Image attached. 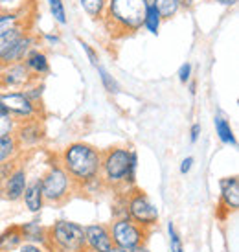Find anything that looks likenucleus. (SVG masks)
Returning a JSON list of instances; mask_svg holds the SVG:
<instances>
[{"mask_svg":"<svg viewBox=\"0 0 239 252\" xmlns=\"http://www.w3.org/2000/svg\"><path fill=\"white\" fill-rule=\"evenodd\" d=\"M79 44H81V48H83V52L87 54V57H89V61H90V64L96 68L99 64V56H98V52L92 48L89 42H85V41H79Z\"/></svg>","mask_w":239,"mask_h":252,"instance_id":"obj_33","label":"nucleus"},{"mask_svg":"<svg viewBox=\"0 0 239 252\" xmlns=\"http://www.w3.org/2000/svg\"><path fill=\"white\" fill-rule=\"evenodd\" d=\"M195 89H197L195 81H190V92H191V94H195Z\"/></svg>","mask_w":239,"mask_h":252,"instance_id":"obj_42","label":"nucleus"},{"mask_svg":"<svg viewBox=\"0 0 239 252\" xmlns=\"http://www.w3.org/2000/svg\"><path fill=\"white\" fill-rule=\"evenodd\" d=\"M33 77L24 63H13L0 66V92L22 91Z\"/></svg>","mask_w":239,"mask_h":252,"instance_id":"obj_10","label":"nucleus"},{"mask_svg":"<svg viewBox=\"0 0 239 252\" xmlns=\"http://www.w3.org/2000/svg\"><path fill=\"white\" fill-rule=\"evenodd\" d=\"M15 140L19 142L21 149H33L42 146L46 138V129L42 120H28V122H19L17 131H15Z\"/></svg>","mask_w":239,"mask_h":252,"instance_id":"obj_9","label":"nucleus"},{"mask_svg":"<svg viewBox=\"0 0 239 252\" xmlns=\"http://www.w3.org/2000/svg\"><path fill=\"white\" fill-rule=\"evenodd\" d=\"M21 146L15 140V136H2L0 138V164L6 162H17L21 155Z\"/></svg>","mask_w":239,"mask_h":252,"instance_id":"obj_20","label":"nucleus"},{"mask_svg":"<svg viewBox=\"0 0 239 252\" xmlns=\"http://www.w3.org/2000/svg\"><path fill=\"white\" fill-rule=\"evenodd\" d=\"M59 164L79 189L89 181L99 177L101 149L89 142H72L61 151Z\"/></svg>","mask_w":239,"mask_h":252,"instance_id":"obj_2","label":"nucleus"},{"mask_svg":"<svg viewBox=\"0 0 239 252\" xmlns=\"http://www.w3.org/2000/svg\"><path fill=\"white\" fill-rule=\"evenodd\" d=\"M125 212L127 217L138 226L151 232L158 224V208L148 197L146 191L138 188H131L125 191Z\"/></svg>","mask_w":239,"mask_h":252,"instance_id":"obj_6","label":"nucleus"},{"mask_svg":"<svg viewBox=\"0 0 239 252\" xmlns=\"http://www.w3.org/2000/svg\"><path fill=\"white\" fill-rule=\"evenodd\" d=\"M33 9H35L33 0H0V11H6V13L31 15Z\"/></svg>","mask_w":239,"mask_h":252,"instance_id":"obj_23","label":"nucleus"},{"mask_svg":"<svg viewBox=\"0 0 239 252\" xmlns=\"http://www.w3.org/2000/svg\"><path fill=\"white\" fill-rule=\"evenodd\" d=\"M213 126H215V134H217V138L223 142V144L232 146V147L238 146L236 134H234V129L228 120L223 118V116H215V118H213Z\"/></svg>","mask_w":239,"mask_h":252,"instance_id":"obj_21","label":"nucleus"},{"mask_svg":"<svg viewBox=\"0 0 239 252\" xmlns=\"http://www.w3.org/2000/svg\"><path fill=\"white\" fill-rule=\"evenodd\" d=\"M46 247L52 252H85L83 226L68 219H59L46 226Z\"/></svg>","mask_w":239,"mask_h":252,"instance_id":"obj_4","label":"nucleus"},{"mask_svg":"<svg viewBox=\"0 0 239 252\" xmlns=\"http://www.w3.org/2000/svg\"><path fill=\"white\" fill-rule=\"evenodd\" d=\"M109 0H79V6L92 21H103Z\"/></svg>","mask_w":239,"mask_h":252,"instance_id":"obj_22","label":"nucleus"},{"mask_svg":"<svg viewBox=\"0 0 239 252\" xmlns=\"http://www.w3.org/2000/svg\"><path fill=\"white\" fill-rule=\"evenodd\" d=\"M168 234H169V247H171V252H184V245L182 239L177 232L175 224L168 223Z\"/></svg>","mask_w":239,"mask_h":252,"instance_id":"obj_31","label":"nucleus"},{"mask_svg":"<svg viewBox=\"0 0 239 252\" xmlns=\"http://www.w3.org/2000/svg\"><path fill=\"white\" fill-rule=\"evenodd\" d=\"M191 72H193V66H191V63H182L180 64V68H179V72H177V76H179V81L180 83H190L191 81Z\"/></svg>","mask_w":239,"mask_h":252,"instance_id":"obj_34","label":"nucleus"},{"mask_svg":"<svg viewBox=\"0 0 239 252\" xmlns=\"http://www.w3.org/2000/svg\"><path fill=\"white\" fill-rule=\"evenodd\" d=\"M15 166H17V162H6V164H0V188H2V184H4L6 179L9 177V173L13 171Z\"/></svg>","mask_w":239,"mask_h":252,"instance_id":"obj_35","label":"nucleus"},{"mask_svg":"<svg viewBox=\"0 0 239 252\" xmlns=\"http://www.w3.org/2000/svg\"><path fill=\"white\" fill-rule=\"evenodd\" d=\"M22 203L26 206V210L30 214H39L44 208V197H42V188H41V177L28 181V186L24 189V195H22Z\"/></svg>","mask_w":239,"mask_h":252,"instance_id":"obj_16","label":"nucleus"},{"mask_svg":"<svg viewBox=\"0 0 239 252\" xmlns=\"http://www.w3.org/2000/svg\"><path fill=\"white\" fill-rule=\"evenodd\" d=\"M96 70H98V76H99V79H101L103 87H105V91L109 92V94H118V92H120V83L116 81V77L107 70V68H103L101 64H98V66H96Z\"/></svg>","mask_w":239,"mask_h":252,"instance_id":"obj_28","label":"nucleus"},{"mask_svg":"<svg viewBox=\"0 0 239 252\" xmlns=\"http://www.w3.org/2000/svg\"><path fill=\"white\" fill-rule=\"evenodd\" d=\"M24 66L28 68V72L31 74L33 79H42L44 76H48L52 72L50 66V59L46 56V52H42L41 48H33L28 56L24 57Z\"/></svg>","mask_w":239,"mask_h":252,"instance_id":"obj_15","label":"nucleus"},{"mask_svg":"<svg viewBox=\"0 0 239 252\" xmlns=\"http://www.w3.org/2000/svg\"><path fill=\"white\" fill-rule=\"evenodd\" d=\"M17 126L19 122L11 116V114H0V138L2 136H13L15 131H17Z\"/></svg>","mask_w":239,"mask_h":252,"instance_id":"obj_30","label":"nucleus"},{"mask_svg":"<svg viewBox=\"0 0 239 252\" xmlns=\"http://www.w3.org/2000/svg\"><path fill=\"white\" fill-rule=\"evenodd\" d=\"M41 188L44 203L54 204V206L64 204L74 195V191H79L68 173L61 168V164H52L46 169V173L41 177Z\"/></svg>","mask_w":239,"mask_h":252,"instance_id":"obj_5","label":"nucleus"},{"mask_svg":"<svg viewBox=\"0 0 239 252\" xmlns=\"http://www.w3.org/2000/svg\"><path fill=\"white\" fill-rule=\"evenodd\" d=\"M138 153L131 147L113 146L101 151L99 179L107 189H131L136 184Z\"/></svg>","mask_w":239,"mask_h":252,"instance_id":"obj_1","label":"nucleus"},{"mask_svg":"<svg viewBox=\"0 0 239 252\" xmlns=\"http://www.w3.org/2000/svg\"><path fill=\"white\" fill-rule=\"evenodd\" d=\"M85 232V252H109L113 249V239L109 224L92 223L83 226Z\"/></svg>","mask_w":239,"mask_h":252,"instance_id":"obj_11","label":"nucleus"},{"mask_svg":"<svg viewBox=\"0 0 239 252\" xmlns=\"http://www.w3.org/2000/svg\"><path fill=\"white\" fill-rule=\"evenodd\" d=\"M22 232L24 241H31V243H39V245H46V226H42L41 221H28V223L19 224Z\"/></svg>","mask_w":239,"mask_h":252,"instance_id":"obj_19","label":"nucleus"},{"mask_svg":"<svg viewBox=\"0 0 239 252\" xmlns=\"http://www.w3.org/2000/svg\"><path fill=\"white\" fill-rule=\"evenodd\" d=\"M148 2H151V0H148Z\"/></svg>","mask_w":239,"mask_h":252,"instance_id":"obj_45","label":"nucleus"},{"mask_svg":"<svg viewBox=\"0 0 239 252\" xmlns=\"http://www.w3.org/2000/svg\"><path fill=\"white\" fill-rule=\"evenodd\" d=\"M221 195H219V208H225L226 214L238 212L239 208V179L238 175L225 177L219 181Z\"/></svg>","mask_w":239,"mask_h":252,"instance_id":"obj_14","label":"nucleus"},{"mask_svg":"<svg viewBox=\"0 0 239 252\" xmlns=\"http://www.w3.org/2000/svg\"><path fill=\"white\" fill-rule=\"evenodd\" d=\"M15 252H52L46 245H39V243H31V241H22V245Z\"/></svg>","mask_w":239,"mask_h":252,"instance_id":"obj_32","label":"nucleus"},{"mask_svg":"<svg viewBox=\"0 0 239 252\" xmlns=\"http://www.w3.org/2000/svg\"><path fill=\"white\" fill-rule=\"evenodd\" d=\"M193 164H195V158H193V157H186V158L180 162V173H182V175H188L191 171V168H193Z\"/></svg>","mask_w":239,"mask_h":252,"instance_id":"obj_37","label":"nucleus"},{"mask_svg":"<svg viewBox=\"0 0 239 252\" xmlns=\"http://www.w3.org/2000/svg\"><path fill=\"white\" fill-rule=\"evenodd\" d=\"M180 2V7H186V9H190L191 6H193V2L195 0H179Z\"/></svg>","mask_w":239,"mask_h":252,"instance_id":"obj_40","label":"nucleus"},{"mask_svg":"<svg viewBox=\"0 0 239 252\" xmlns=\"http://www.w3.org/2000/svg\"><path fill=\"white\" fill-rule=\"evenodd\" d=\"M6 107H4V103H2V99H0V114H6Z\"/></svg>","mask_w":239,"mask_h":252,"instance_id":"obj_43","label":"nucleus"},{"mask_svg":"<svg viewBox=\"0 0 239 252\" xmlns=\"http://www.w3.org/2000/svg\"><path fill=\"white\" fill-rule=\"evenodd\" d=\"M33 48H39V35L28 30L19 41L15 42V46L7 52L6 57L0 61V66H6V64H13V63H22L24 57L28 56Z\"/></svg>","mask_w":239,"mask_h":252,"instance_id":"obj_13","label":"nucleus"},{"mask_svg":"<svg viewBox=\"0 0 239 252\" xmlns=\"http://www.w3.org/2000/svg\"><path fill=\"white\" fill-rule=\"evenodd\" d=\"M0 99L6 107L7 114H11L17 122H28V120H42V105L30 101L21 91L0 92Z\"/></svg>","mask_w":239,"mask_h":252,"instance_id":"obj_8","label":"nucleus"},{"mask_svg":"<svg viewBox=\"0 0 239 252\" xmlns=\"http://www.w3.org/2000/svg\"><path fill=\"white\" fill-rule=\"evenodd\" d=\"M41 39L44 42H48L50 46H59L61 44V35L57 32H44L41 35Z\"/></svg>","mask_w":239,"mask_h":252,"instance_id":"obj_36","label":"nucleus"},{"mask_svg":"<svg viewBox=\"0 0 239 252\" xmlns=\"http://www.w3.org/2000/svg\"><path fill=\"white\" fill-rule=\"evenodd\" d=\"M149 4H153V6H155V9L158 11L162 21H169V19H173V17H177L179 11L182 9L179 0H151Z\"/></svg>","mask_w":239,"mask_h":252,"instance_id":"obj_24","label":"nucleus"},{"mask_svg":"<svg viewBox=\"0 0 239 252\" xmlns=\"http://www.w3.org/2000/svg\"><path fill=\"white\" fill-rule=\"evenodd\" d=\"M22 232L19 224H9L6 230L0 232V252H15L22 245Z\"/></svg>","mask_w":239,"mask_h":252,"instance_id":"obj_18","label":"nucleus"},{"mask_svg":"<svg viewBox=\"0 0 239 252\" xmlns=\"http://www.w3.org/2000/svg\"><path fill=\"white\" fill-rule=\"evenodd\" d=\"M28 32V24H17L11 28L0 30V61L6 57V54L15 46V42L19 41L24 33Z\"/></svg>","mask_w":239,"mask_h":252,"instance_id":"obj_17","label":"nucleus"},{"mask_svg":"<svg viewBox=\"0 0 239 252\" xmlns=\"http://www.w3.org/2000/svg\"><path fill=\"white\" fill-rule=\"evenodd\" d=\"M109 232H111V239L113 245L123 251H133L136 247L146 245L149 232L146 228L138 226L133 223L129 217H118L113 223L109 224Z\"/></svg>","mask_w":239,"mask_h":252,"instance_id":"obj_7","label":"nucleus"},{"mask_svg":"<svg viewBox=\"0 0 239 252\" xmlns=\"http://www.w3.org/2000/svg\"><path fill=\"white\" fill-rule=\"evenodd\" d=\"M30 15L26 13H6V11H0V30L11 28L17 24H26Z\"/></svg>","mask_w":239,"mask_h":252,"instance_id":"obj_29","label":"nucleus"},{"mask_svg":"<svg viewBox=\"0 0 239 252\" xmlns=\"http://www.w3.org/2000/svg\"><path fill=\"white\" fill-rule=\"evenodd\" d=\"M129 252H151L146 245H140V247H136V249H133V251H129Z\"/></svg>","mask_w":239,"mask_h":252,"instance_id":"obj_41","label":"nucleus"},{"mask_svg":"<svg viewBox=\"0 0 239 252\" xmlns=\"http://www.w3.org/2000/svg\"><path fill=\"white\" fill-rule=\"evenodd\" d=\"M26 186H28V171L24 166H15L13 171L6 179V182L2 184L0 193L9 203H19V201H22Z\"/></svg>","mask_w":239,"mask_h":252,"instance_id":"obj_12","label":"nucleus"},{"mask_svg":"<svg viewBox=\"0 0 239 252\" xmlns=\"http://www.w3.org/2000/svg\"><path fill=\"white\" fill-rule=\"evenodd\" d=\"M199 136H201V124H193L190 127V142L191 144H195L199 140Z\"/></svg>","mask_w":239,"mask_h":252,"instance_id":"obj_38","label":"nucleus"},{"mask_svg":"<svg viewBox=\"0 0 239 252\" xmlns=\"http://www.w3.org/2000/svg\"><path fill=\"white\" fill-rule=\"evenodd\" d=\"M162 19L158 11L155 9L153 4H149L148 9H146V17H144V22H142V28L149 32L151 35H158V32H160V26H162Z\"/></svg>","mask_w":239,"mask_h":252,"instance_id":"obj_25","label":"nucleus"},{"mask_svg":"<svg viewBox=\"0 0 239 252\" xmlns=\"http://www.w3.org/2000/svg\"><path fill=\"white\" fill-rule=\"evenodd\" d=\"M109 252H129V251H123V249H118V247H113Z\"/></svg>","mask_w":239,"mask_h":252,"instance_id":"obj_44","label":"nucleus"},{"mask_svg":"<svg viewBox=\"0 0 239 252\" xmlns=\"http://www.w3.org/2000/svg\"><path fill=\"white\" fill-rule=\"evenodd\" d=\"M148 0H109L103 22L111 33L131 35L142 30V22L148 9Z\"/></svg>","mask_w":239,"mask_h":252,"instance_id":"obj_3","label":"nucleus"},{"mask_svg":"<svg viewBox=\"0 0 239 252\" xmlns=\"http://www.w3.org/2000/svg\"><path fill=\"white\" fill-rule=\"evenodd\" d=\"M211 2H217V4H223V6H236L238 4V0H211Z\"/></svg>","mask_w":239,"mask_h":252,"instance_id":"obj_39","label":"nucleus"},{"mask_svg":"<svg viewBox=\"0 0 239 252\" xmlns=\"http://www.w3.org/2000/svg\"><path fill=\"white\" fill-rule=\"evenodd\" d=\"M46 4H48L52 19H54L59 26H66V24H68V17H66V9H64L63 0H46Z\"/></svg>","mask_w":239,"mask_h":252,"instance_id":"obj_27","label":"nucleus"},{"mask_svg":"<svg viewBox=\"0 0 239 252\" xmlns=\"http://www.w3.org/2000/svg\"><path fill=\"white\" fill-rule=\"evenodd\" d=\"M22 94L30 99V101H33L37 105H42V96H44V83H42L41 79H31L24 89H22Z\"/></svg>","mask_w":239,"mask_h":252,"instance_id":"obj_26","label":"nucleus"}]
</instances>
